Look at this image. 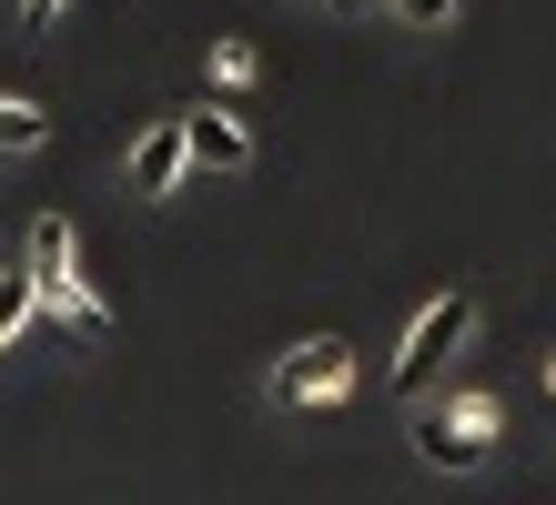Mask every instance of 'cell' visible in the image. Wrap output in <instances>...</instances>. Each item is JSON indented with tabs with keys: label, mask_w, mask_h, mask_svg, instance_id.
I'll list each match as a JSON object with an SVG mask.
<instances>
[{
	"label": "cell",
	"mask_w": 556,
	"mask_h": 505,
	"mask_svg": "<svg viewBox=\"0 0 556 505\" xmlns=\"http://www.w3.org/2000/svg\"><path fill=\"white\" fill-rule=\"evenodd\" d=\"M384 11H395L405 30H445V21H455V0H384Z\"/></svg>",
	"instance_id": "9"
},
{
	"label": "cell",
	"mask_w": 556,
	"mask_h": 505,
	"mask_svg": "<svg viewBox=\"0 0 556 505\" xmlns=\"http://www.w3.org/2000/svg\"><path fill=\"white\" fill-rule=\"evenodd\" d=\"M21 283H30V303H51L72 333H112V303L81 283V243H72V223H61V213L30 223V243H21Z\"/></svg>",
	"instance_id": "1"
},
{
	"label": "cell",
	"mask_w": 556,
	"mask_h": 505,
	"mask_svg": "<svg viewBox=\"0 0 556 505\" xmlns=\"http://www.w3.org/2000/svg\"><path fill=\"white\" fill-rule=\"evenodd\" d=\"M213 81H253V41H213Z\"/></svg>",
	"instance_id": "10"
},
{
	"label": "cell",
	"mask_w": 556,
	"mask_h": 505,
	"mask_svg": "<svg viewBox=\"0 0 556 505\" xmlns=\"http://www.w3.org/2000/svg\"><path fill=\"white\" fill-rule=\"evenodd\" d=\"M182 152L203 162V173H243L253 162V122L223 112V101H203V112H182Z\"/></svg>",
	"instance_id": "6"
},
{
	"label": "cell",
	"mask_w": 556,
	"mask_h": 505,
	"mask_svg": "<svg viewBox=\"0 0 556 505\" xmlns=\"http://www.w3.org/2000/svg\"><path fill=\"white\" fill-rule=\"evenodd\" d=\"M30 314H41V303H30V283H21V263H11V274H0V344H11V333H21Z\"/></svg>",
	"instance_id": "8"
},
{
	"label": "cell",
	"mask_w": 556,
	"mask_h": 505,
	"mask_svg": "<svg viewBox=\"0 0 556 505\" xmlns=\"http://www.w3.org/2000/svg\"><path fill=\"white\" fill-rule=\"evenodd\" d=\"M344 11H365V0H344Z\"/></svg>",
	"instance_id": "13"
},
{
	"label": "cell",
	"mask_w": 556,
	"mask_h": 505,
	"mask_svg": "<svg viewBox=\"0 0 556 505\" xmlns=\"http://www.w3.org/2000/svg\"><path fill=\"white\" fill-rule=\"evenodd\" d=\"M546 384H556V354H546Z\"/></svg>",
	"instance_id": "12"
},
{
	"label": "cell",
	"mask_w": 556,
	"mask_h": 505,
	"mask_svg": "<svg viewBox=\"0 0 556 505\" xmlns=\"http://www.w3.org/2000/svg\"><path fill=\"white\" fill-rule=\"evenodd\" d=\"M51 11H61V0H21V21H30V30H51Z\"/></svg>",
	"instance_id": "11"
},
{
	"label": "cell",
	"mask_w": 556,
	"mask_h": 505,
	"mask_svg": "<svg viewBox=\"0 0 556 505\" xmlns=\"http://www.w3.org/2000/svg\"><path fill=\"white\" fill-rule=\"evenodd\" d=\"M283 415H314V404H344L354 394V344L344 333H314V344H293L283 364H274V384H264Z\"/></svg>",
	"instance_id": "4"
},
{
	"label": "cell",
	"mask_w": 556,
	"mask_h": 505,
	"mask_svg": "<svg viewBox=\"0 0 556 505\" xmlns=\"http://www.w3.org/2000/svg\"><path fill=\"white\" fill-rule=\"evenodd\" d=\"M506 404L496 394H445V404H415V455L435 465V476H466V465H485V445H496Z\"/></svg>",
	"instance_id": "2"
},
{
	"label": "cell",
	"mask_w": 556,
	"mask_h": 505,
	"mask_svg": "<svg viewBox=\"0 0 556 505\" xmlns=\"http://www.w3.org/2000/svg\"><path fill=\"white\" fill-rule=\"evenodd\" d=\"M182 173H192V152H182V122H152L142 142H132V162H122L132 202H173V192H182Z\"/></svg>",
	"instance_id": "5"
},
{
	"label": "cell",
	"mask_w": 556,
	"mask_h": 505,
	"mask_svg": "<svg viewBox=\"0 0 556 505\" xmlns=\"http://www.w3.org/2000/svg\"><path fill=\"white\" fill-rule=\"evenodd\" d=\"M466 333H476V293H435V303L405 324V344H395V394L425 404V394H435V375L466 354Z\"/></svg>",
	"instance_id": "3"
},
{
	"label": "cell",
	"mask_w": 556,
	"mask_h": 505,
	"mask_svg": "<svg viewBox=\"0 0 556 505\" xmlns=\"http://www.w3.org/2000/svg\"><path fill=\"white\" fill-rule=\"evenodd\" d=\"M41 142H51V112H41V101H0V162H30Z\"/></svg>",
	"instance_id": "7"
}]
</instances>
